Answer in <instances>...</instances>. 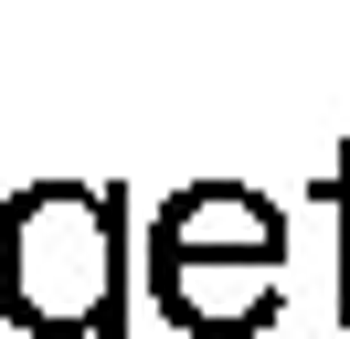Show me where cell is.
<instances>
[{"label": "cell", "instance_id": "1", "mask_svg": "<svg viewBox=\"0 0 350 339\" xmlns=\"http://www.w3.org/2000/svg\"><path fill=\"white\" fill-rule=\"evenodd\" d=\"M128 318V191L117 180H32L0 202V329H107Z\"/></svg>", "mask_w": 350, "mask_h": 339}, {"label": "cell", "instance_id": "2", "mask_svg": "<svg viewBox=\"0 0 350 339\" xmlns=\"http://www.w3.org/2000/svg\"><path fill=\"white\" fill-rule=\"evenodd\" d=\"M149 254H180V265H286V212L244 180H191L159 202Z\"/></svg>", "mask_w": 350, "mask_h": 339}, {"label": "cell", "instance_id": "3", "mask_svg": "<svg viewBox=\"0 0 350 339\" xmlns=\"http://www.w3.org/2000/svg\"><path fill=\"white\" fill-rule=\"evenodd\" d=\"M149 308L191 339H255L286 308V265H180V254H149Z\"/></svg>", "mask_w": 350, "mask_h": 339}, {"label": "cell", "instance_id": "4", "mask_svg": "<svg viewBox=\"0 0 350 339\" xmlns=\"http://www.w3.org/2000/svg\"><path fill=\"white\" fill-rule=\"evenodd\" d=\"M319 202L340 212V329H350V148H340V159L319 170Z\"/></svg>", "mask_w": 350, "mask_h": 339}, {"label": "cell", "instance_id": "5", "mask_svg": "<svg viewBox=\"0 0 350 339\" xmlns=\"http://www.w3.org/2000/svg\"><path fill=\"white\" fill-rule=\"evenodd\" d=\"M0 339H22V329H0ZM53 339H128V318H107V329H53Z\"/></svg>", "mask_w": 350, "mask_h": 339}]
</instances>
